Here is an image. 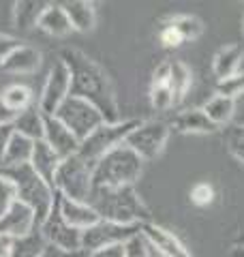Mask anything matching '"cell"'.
Masks as SVG:
<instances>
[{"label": "cell", "instance_id": "cell-1", "mask_svg": "<svg viewBox=\"0 0 244 257\" xmlns=\"http://www.w3.org/2000/svg\"><path fill=\"white\" fill-rule=\"evenodd\" d=\"M60 60L67 64L71 73V96L88 101L101 111L105 122H118V99L109 75L99 62L75 47H64L60 52Z\"/></svg>", "mask_w": 244, "mask_h": 257}, {"label": "cell", "instance_id": "cell-2", "mask_svg": "<svg viewBox=\"0 0 244 257\" xmlns=\"http://www.w3.org/2000/svg\"><path fill=\"white\" fill-rule=\"evenodd\" d=\"M88 204L103 221L120 225H144L150 221V210L137 195L135 187L92 189Z\"/></svg>", "mask_w": 244, "mask_h": 257}, {"label": "cell", "instance_id": "cell-3", "mask_svg": "<svg viewBox=\"0 0 244 257\" xmlns=\"http://www.w3.org/2000/svg\"><path fill=\"white\" fill-rule=\"evenodd\" d=\"M144 172V161L129 146H118L103 155L94 163L92 170V189H118L135 187Z\"/></svg>", "mask_w": 244, "mask_h": 257}, {"label": "cell", "instance_id": "cell-4", "mask_svg": "<svg viewBox=\"0 0 244 257\" xmlns=\"http://www.w3.org/2000/svg\"><path fill=\"white\" fill-rule=\"evenodd\" d=\"M3 174L13 180L15 191H18V202L26 204L35 212L37 225L41 227V223L47 219V214H50L54 206L56 191L32 170L30 163L18 165V167H7V170H3Z\"/></svg>", "mask_w": 244, "mask_h": 257}, {"label": "cell", "instance_id": "cell-5", "mask_svg": "<svg viewBox=\"0 0 244 257\" xmlns=\"http://www.w3.org/2000/svg\"><path fill=\"white\" fill-rule=\"evenodd\" d=\"M92 170L94 163H90L77 152V155L64 159L60 163L58 172H56L54 189L67 199L88 202L92 191Z\"/></svg>", "mask_w": 244, "mask_h": 257}, {"label": "cell", "instance_id": "cell-6", "mask_svg": "<svg viewBox=\"0 0 244 257\" xmlns=\"http://www.w3.org/2000/svg\"><path fill=\"white\" fill-rule=\"evenodd\" d=\"M54 116L58 118L73 135H75L79 144L86 138H90L96 128L105 122L101 111L94 105H90V103L84 101V99H77V96H71V94H69V99L58 107V111H56Z\"/></svg>", "mask_w": 244, "mask_h": 257}, {"label": "cell", "instance_id": "cell-7", "mask_svg": "<svg viewBox=\"0 0 244 257\" xmlns=\"http://www.w3.org/2000/svg\"><path fill=\"white\" fill-rule=\"evenodd\" d=\"M142 120H118V122H103L96 131L86 138L79 144V155L88 159L90 163H96L103 155H107L109 150L118 148L125 144L127 135L140 124Z\"/></svg>", "mask_w": 244, "mask_h": 257}, {"label": "cell", "instance_id": "cell-8", "mask_svg": "<svg viewBox=\"0 0 244 257\" xmlns=\"http://www.w3.org/2000/svg\"><path fill=\"white\" fill-rule=\"evenodd\" d=\"M169 140V124L163 120H142L131 133L127 135L125 146H129L144 163L161 157Z\"/></svg>", "mask_w": 244, "mask_h": 257}, {"label": "cell", "instance_id": "cell-9", "mask_svg": "<svg viewBox=\"0 0 244 257\" xmlns=\"http://www.w3.org/2000/svg\"><path fill=\"white\" fill-rule=\"evenodd\" d=\"M142 234V225H120L111 221H99L92 227L81 231V251L94 253L107 246L127 244L131 238Z\"/></svg>", "mask_w": 244, "mask_h": 257}, {"label": "cell", "instance_id": "cell-10", "mask_svg": "<svg viewBox=\"0 0 244 257\" xmlns=\"http://www.w3.org/2000/svg\"><path fill=\"white\" fill-rule=\"evenodd\" d=\"M39 231L47 244L64 248V251H81V231L71 227V225L64 221V216L60 212V193L58 191H56L52 210L47 214V219L41 223Z\"/></svg>", "mask_w": 244, "mask_h": 257}, {"label": "cell", "instance_id": "cell-11", "mask_svg": "<svg viewBox=\"0 0 244 257\" xmlns=\"http://www.w3.org/2000/svg\"><path fill=\"white\" fill-rule=\"evenodd\" d=\"M69 94H71V73L67 64L58 58L50 69V75H47L43 90H41L39 109L43 111V116H54L58 107L69 99Z\"/></svg>", "mask_w": 244, "mask_h": 257}, {"label": "cell", "instance_id": "cell-12", "mask_svg": "<svg viewBox=\"0 0 244 257\" xmlns=\"http://www.w3.org/2000/svg\"><path fill=\"white\" fill-rule=\"evenodd\" d=\"M142 236L148 240L150 248H157L163 257H193L191 251L182 244V240L174 231L161 227V225L152 221L142 225Z\"/></svg>", "mask_w": 244, "mask_h": 257}, {"label": "cell", "instance_id": "cell-13", "mask_svg": "<svg viewBox=\"0 0 244 257\" xmlns=\"http://www.w3.org/2000/svg\"><path fill=\"white\" fill-rule=\"evenodd\" d=\"M35 229H39L37 216L26 204H22V202H15L9 210L0 216V234L9 236L13 240L28 236Z\"/></svg>", "mask_w": 244, "mask_h": 257}, {"label": "cell", "instance_id": "cell-14", "mask_svg": "<svg viewBox=\"0 0 244 257\" xmlns=\"http://www.w3.org/2000/svg\"><path fill=\"white\" fill-rule=\"evenodd\" d=\"M43 142H45L47 146H50L62 161L79 152V142H77V138H75V135H73L56 116H45Z\"/></svg>", "mask_w": 244, "mask_h": 257}, {"label": "cell", "instance_id": "cell-15", "mask_svg": "<svg viewBox=\"0 0 244 257\" xmlns=\"http://www.w3.org/2000/svg\"><path fill=\"white\" fill-rule=\"evenodd\" d=\"M62 163V159L56 155V152L47 146L43 140L35 142V148H32V157H30V167L35 170L41 178H43L50 187L54 189V180H56V172ZM56 191V189H54Z\"/></svg>", "mask_w": 244, "mask_h": 257}, {"label": "cell", "instance_id": "cell-16", "mask_svg": "<svg viewBox=\"0 0 244 257\" xmlns=\"http://www.w3.org/2000/svg\"><path fill=\"white\" fill-rule=\"evenodd\" d=\"M39 67H41V52L32 45H22L7 58L0 71L9 75H32Z\"/></svg>", "mask_w": 244, "mask_h": 257}, {"label": "cell", "instance_id": "cell-17", "mask_svg": "<svg viewBox=\"0 0 244 257\" xmlns=\"http://www.w3.org/2000/svg\"><path fill=\"white\" fill-rule=\"evenodd\" d=\"M60 212L64 216V221L79 231L92 227L94 223L101 221V216L92 210L88 202H75V199H67L62 195H60Z\"/></svg>", "mask_w": 244, "mask_h": 257}, {"label": "cell", "instance_id": "cell-18", "mask_svg": "<svg viewBox=\"0 0 244 257\" xmlns=\"http://www.w3.org/2000/svg\"><path fill=\"white\" fill-rule=\"evenodd\" d=\"M37 28L50 37H67L73 32V26H71V22H69L60 3H47L45 11L41 13V18H39Z\"/></svg>", "mask_w": 244, "mask_h": 257}, {"label": "cell", "instance_id": "cell-19", "mask_svg": "<svg viewBox=\"0 0 244 257\" xmlns=\"http://www.w3.org/2000/svg\"><path fill=\"white\" fill-rule=\"evenodd\" d=\"M64 13L71 22L75 32H92L96 26V9L94 3L88 0H69V3H60Z\"/></svg>", "mask_w": 244, "mask_h": 257}, {"label": "cell", "instance_id": "cell-20", "mask_svg": "<svg viewBox=\"0 0 244 257\" xmlns=\"http://www.w3.org/2000/svg\"><path fill=\"white\" fill-rule=\"evenodd\" d=\"M172 126L176 128L178 133H199V135H206V133H214L216 131V124L206 116V111L201 107H193V109H184L180 111Z\"/></svg>", "mask_w": 244, "mask_h": 257}, {"label": "cell", "instance_id": "cell-21", "mask_svg": "<svg viewBox=\"0 0 244 257\" xmlns=\"http://www.w3.org/2000/svg\"><path fill=\"white\" fill-rule=\"evenodd\" d=\"M242 60H244V50L240 45L231 43V45L221 47V50L214 54V58H212V71H214V75L218 77V82L231 77L235 73H240Z\"/></svg>", "mask_w": 244, "mask_h": 257}, {"label": "cell", "instance_id": "cell-22", "mask_svg": "<svg viewBox=\"0 0 244 257\" xmlns=\"http://www.w3.org/2000/svg\"><path fill=\"white\" fill-rule=\"evenodd\" d=\"M13 131L24 135L32 142H39L43 140V133H45V116L43 111L39 109V105H32L28 109H24L22 114L15 116L13 120Z\"/></svg>", "mask_w": 244, "mask_h": 257}, {"label": "cell", "instance_id": "cell-23", "mask_svg": "<svg viewBox=\"0 0 244 257\" xmlns=\"http://www.w3.org/2000/svg\"><path fill=\"white\" fill-rule=\"evenodd\" d=\"M0 101L7 109L18 116L24 109L35 105V94L26 84H9L0 90Z\"/></svg>", "mask_w": 244, "mask_h": 257}, {"label": "cell", "instance_id": "cell-24", "mask_svg": "<svg viewBox=\"0 0 244 257\" xmlns=\"http://www.w3.org/2000/svg\"><path fill=\"white\" fill-rule=\"evenodd\" d=\"M47 3H41V0H18L13 5V24L15 28L20 30H30L37 28L41 13L45 11Z\"/></svg>", "mask_w": 244, "mask_h": 257}, {"label": "cell", "instance_id": "cell-25", "mask_svg": "<svg viewBox=\"0 0 244 257\" xmlns=\"http://www.w3.org/2000/svg\"><path fill=\"white\" fill-rule=\"evenodd\" d=\"M32 148H35V142L13 131L11 140H9V146H7V152H5V165H3V170H7V167H18V165L30 163ZM3 170H0V172H3Z\"/></svg>", "mask_w": 244, "mask_h": 257}, {"label": "cell", "instance_id": "cell-26", "mask_svg": "<svg viewBox=\"0 0 244 257\" xmlns=\"http://www.w3.org/2000/svg\"><path fill=\"white\" fill-rule=\"evenodd\" d=\"M201 109L206 111V116L212 120L216 126H225L233 118L235 101L233 99H227V96H221V94H214Z\"/></svg>", "mask_w": 244, "mask_h": 257}, {"label": "cell", "instance_id": "cell-27", "mask_svg": "<svg viewBox=\"0 0 244 257\" xmlns=\"http://www.w3.org/2000/svg\"><path fill=\"white\" fill-rule=\"evenodd\" d=\"M45 240L41 236V231L35 229L32 234L24 236V238H15L11 244V253L9 257H39L45 248Z\"/></svg>", "mask_w": 244, "mask_h": 257}, {"label": "cell", "instance_id": "cell-28", "mask_svg": "<svg viewBox=\"0 0 244 257\" xmlns=\"http://www.w3.org/2000/svg\"><path fill=\"white\" fill-rule=\"evenodd\" d=\"M169 62H172V82H169V86H172L174 101L178 105V103L184 99V94L189 92L191 82H193V73L182 60H169Z\"/></svg>", "mask_w": 244, "mask_h": 257}, {"label": "cell", "instance_id": "cell-29", "mask_svg": "<svg viewBox=\"0 0 244 257\" xmlns=\"http://www.w3.org/2000/svg\"><path fill=\"white\" fill-rule=\"evenodd\" d=\"M167 22L178 30V35L182 37V41H195V39H199L201 32H203L201 20L195 18V15H174V18H169Z\"/></svg>", "mask_w": 244, "mask_h": 257}, {"label": "cell", "instance_id": "cell-30", "mask_svg": "<svg viewBox=\"0 0 244 257\" xmlns=\"http://www.w3.org/2000/svg\"><path fill=\"white\" fill-rule=\"evenodd\" d=\"M216 94L227 96V99H233V101L238 99V96H242L244 94V71L216 82Z\"/></svg>", "mask_w": 244, "mask_h": 257}, {"label": "cell", "instance_id": "cell-31", "mask_svg": "<svg viewBox=\"0 0 244 257\" xmlns=\"http://www.w3.org/2000/svg\"><path fill=\"white\" fill-rule=\"evenodd\" d=\"M227 150L238 163L244 165V124H235L227 131Z\"/></svg>", "mask_w": 244, "mask_h": 257}, {"label": "cell", "instance_id": "cell-32", "mask_svg": "<svg viewBox=\"0 0 244 257\" xmlns=\"http://www.w3.org/2000/svg\"><path fill=\"white\" fill-rule=\"evenodd\" d=\"M150 103H152V107L159 111L174 107L176 101H174L172 86H150Z\"/></svg>", "mask_w": 244, "mask_h": 257}, {"label": "cell", "instance_id": "cell-33", "mask_svg": "<svg viewBox=\"0 0 244 257\" xmlns=\"http://www.w3.org/2000/svg\"><path fill=\"white\" fill-rule=\"evenodd\" d=\"M18 202V191L9 176H5L0 172V216H3L9 208Z\"/></svg>", "mask_w": 244, "mask_h": 257}, {"label": "cell", "instance_id": "cell-34", "mask_svg": "<svg viewBox=\"0 0 244 257\" xmlns=\"http://www.w3.org/2000/svg\"><path fill=\"white\" fill-rule=\"evenodd\" d=\"M189 197H191V204L199 206V208L210 206L214 202V197H216L214 195V187L210 182H197V184H193Z\"/></svg>", "mask_w": 244, "mask_h": 257}, {"label": "cell", "instance_id": "cell-35", "mask_svg": "<svg viewBox=\"0 0 244 257\" xmlns=\"http://www.w3.org/2000/svg\"><path fill=\"white\" fill-rule=\"evenodd\" d=\"M125 257H152L150 255V244L142 234L131 238L125 244Z\"/></svg>", "mask_w": 244, "mask_h": 257}, {"label": "cell", "instance_id": "cell-36", "mask_svg": "<svg viewBox=\"0 0 244 257\" xmlns=\"http://www.w3.org/2000/svg\"><path fill=\"white\" fill-rule=\"evenodd\" d=\"M24 43L20 41L18 37H11V35H7V32H0V67L7 62V58L18 50V47H22Z\"/></svg>", "mask_w": 244, "mask_h": 257}, {"label": "cell", "instance_id": "cell-37", "mask_svg": "<svg viewBox=\"0 0 244 257\" xmlns=\"http://www.w3.org/2000/svg\"><path fill=\"white\" fill-rule=\"evenodd\" d=\"M159 39H161V43L165 45V47H180L184 41H182V37L178 35V30L172 26L169 22H165L161 26V30H159Z\"/></svg>", "mask_w": 244, "mask_h": 257}, {"label": "cell", "instance_id": "cell-38", "mask_svg": "<svg viewBox=\"0 0 244 257\" xmlns=\"http://www.w3.org/2000/svg\"><path fill=\"white\" fill-rule=\"evenodd\" d=\"M39 257H86V253H84V251H64V248L45 244L43 253H41Z\"/></svg>", "mask_w": 244, "mask_h": 257}, {"label": "cell", "instance_id": "cell-39", "mask_svg": "<svg viewBox=\"0 0 244 257\" xmlns=\"http://www.w3.org/2000/svg\"><path fill=\"white\" fill-rule=\"evenodd\" d=\"M11 135H13V124L0 126V170L5 165V152H7V146H9Z\"/></svg>", "mask_w": 244, "mask_h": 257}, {"label": "cell", "instance_id": "cell-40", "mask_svg": "<svg viewBox=\"0 0 244 257\" xmlns=\"http://www.w3.org/2000/svg\"><path fill=\"white\" fill-rule=\"evenodd\" d=\"M86 257H125V244L107 246V248H101V251H94V253H86Z\"/></svg>", "mask_w": 244, "mask_h": 257}, {"label": "cell", "instance_id": "cell-41", "mask_svg": "<svg viewBox=\"0 0 244 257\" xmlns=\"http://www.w3.org/2000/svg\"><path fill=\"white\" fill-rule=\"evenodd\" d=\"M13 120H15V114H13V111L7 109V107L3 105V101H0V126L13 124Z\"/></svg>", "mask_w": 244, "mask_h": 257}, {"label": "cell", "instance_id": "cell-42", "mask_svg": "<svg viewBox=\"0 0 244 257\" xmlns=\"http://www.w3.org/2000/svg\"><path fill=\"white\" fill-rule=\"evenodd\" d=\"M11 244H13V238L0 234V257H9V253H11Z\"/></svg>", "mask_w": 244, "mask_h": 257}, {"label": "cell", "instance_id": "cell-43", "mask_svg": "<svg viewBox=\"0 0 244 257\" xmlns=\"http://www.w3.org/2000/svg\"><path fill=\"white\" fill-rule=\"evenodd\" d=\"M227 257H244V244H233L229 248V253H227Z\"/></svg>", "mask_w": 244, "mask_h": 257}, {"label": "cell", "instance_id": "cell-44", "mask_svg": "<svg viewBox=\"0 0 244 257\" xmlns=\"http://www.w3.org/2000/svg\"><path fill=\"white\" fill-rule=\"evenodd\" d=\"M233 244H244V227L240 229V234H238V238H235V242Z\"/></svg>", "mask_w": 244, "mask_h": 257}, {"label": "cell", "instance_id": "cell-45", "mask_svg": "<svg viewBox=\"0 0 244 257\" xmlns=\"http://www.w3.org/2000/svg\"><path fill=\"white\" fill-rule=\"evenodd\" d=\"M242 32H244V18H242Z\"/></svg>", "mask_w": 244, "mask_h": 257}, {"label": "cell", "instance_id": "cell-46", "mask_svg": "<svg viewBox=\"0 0 244 257\" xmlns=\"http://www.w3.org/2000/svg\"><path fill=\"white\" fill-rule=\"evenodd\" d=\"M0 90H3V88H0Z\"/></svg>", "mask_w": 244, "mask_h": 257}]
</instances>
